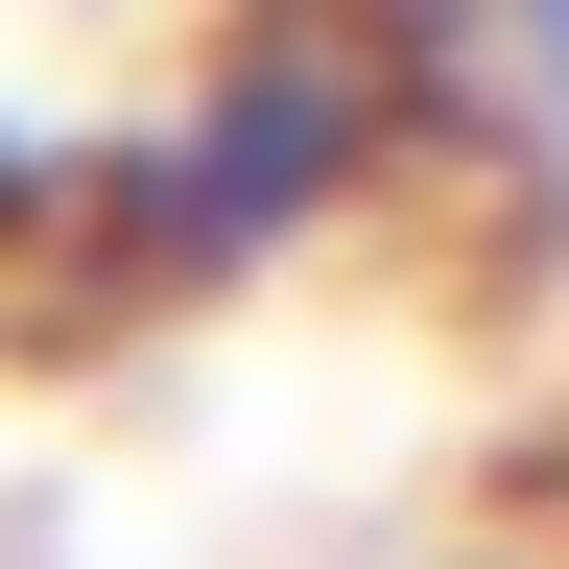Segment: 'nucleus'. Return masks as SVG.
<instances>
[{
    "instance_id": "f257e3e1",
    "label": "nucleus",
    "mask_w": 569,
    "mask_h": 569,
    "mask_svg": "<svg viewBox=\"0 0 569 569\" xmlns=\"http://www.w3.org/2000/svg\"><path fill=\"white\" fill-rule=\"evenodd\" d=\"M546 48H569V0H546Z\"/></svg>"
}]
</instances>
